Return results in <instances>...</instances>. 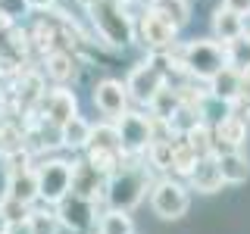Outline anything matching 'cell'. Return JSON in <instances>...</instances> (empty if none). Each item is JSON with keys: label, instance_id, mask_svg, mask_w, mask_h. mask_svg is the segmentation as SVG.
I'll use <instances>...</instances> for the list:
<instances>
[{"label": "cell", "instance_id": "cell-20", "mask_svg": "<svg viewBox=\"0 0 250 234\" xmlns=\"http://www.w3.org/2000/svg\"><path fill=\"white\" fill-rule=\"evenodd\" d=\"M25 222H28L31 234H60V218L53 213V206H47V203L44 206H31Z\"/></svg>", "mask_w": 250, "mask_h": 234}, {"label": "cell", "instance_id": "cell-33", "mask_svg": "<svg viewBox=\"0 0 250 234\" xmlns=\"http://www.w3.org/2000/svg\"><path fill=\"white\" fill-rule=\"evenodd\" d=\"M225 6L238 16H250V0H225Z\"/></svg>", "mask_w": 250, "mask_h": 234}, {"label": "cell", "instance_id": "cell-19", "mask_svg": "<svg viewBox=\"0 0 250 234\" xmlns=\"http://www.w3.org/2000/svg\"><path fill=\"white\" fill-rule=\"evenodd\" d=\"M209 81H213L209 94H213L216 100H222V103H234V97H238V88H241V75L234 72L231 66H222L213 78H209Z\"/></svg>", "mask_w": 250, "mask_h": 234}, {"label": "cell", "instance_id": "cell-9", "mask_svg": "<svg viewBox=\"0 0 250 234\" xmlns=\"http://www.w3.org/2000/svg\"><path fill=\"white\" fill-rule=\"evenodd\" d=\"M160 88H163V69H156L153 62H141L135 72L128 75V84H125L128 97L141 100V103H150Z\"/></svg>", "mask_w": 250, "mask_h": 234}, {"label": "cell", "instance_id": "cell-8", "mask_svg": "<svg viewBox=\"0 0 250 234\" xmlns=\"http://www.w3.org/2000/svg\"><path fill=\"white\" fill-rule=\"evenodd\" d=\"M247 140V122L241 116H222L213 125V153L241 150Z\"/></svg>", "mask_w": 250, "mask_h": 234}, {"label": "cell", "instance_id": "cell-30", "mask_svg": "<svg viewBox=\"0 0 250 234\" xmlns=\"http://www.w3.org/2000/svg\"><path fill=\"white\" fill-rule=\"evenodd\" d=\"M88 147H106V150H119V131H116V125H97V128H91V144Z\"/></svg>", "mask_w": 250, "mask_h": 234}, {"label": "cell", "instance_id": "cell-28", "mask_svg": "<svg viewBox=\"0 0 250 234\" xmlns=\"http://www.w3.org/2000/svg\"><path fill=\"white\" fill-rule=\"evenodd\" d=\"M47 75L53 78V81L66 84L69 78L75 75V62L69 53H60V50H50V57H47Z\"/></svg>", "mask_w": 250, "mask_h": 234}, {"label": "cell", "instance_id": "cell-4", "mask_svg": "<svg viewBox=\"0 0 250 234\" xmlns=\"http://www.w3.org/2000/svg\"><path fill=\"white\" fill-rule=\"evenodd\" d=\"M35 178H38V200L47 203V206H53V203H60L69 194V187H72V162L47 159L35 169Z\"/></svg>", "mask_w": 250, "mask_h": 234}, {"label": "cell", "instance_id": "cell-12", "mask_svg": "<svg viewBox=\"0 0 250 234\" xmlns=\"http://www.w3.org/2000/svg\"><path fill=\"white\" fill-rule=\"evenodd\" d=\"M41 106H44V119L50 122V125H57V128H60L66 119H72V116L78 113L75 94L66 91V88H57V91L44 94V97H41Z\"/></svg>", "mask_w": 250, "mask_h": 234}, {"label": "cell", "instance_id": "cell-39", "mask_svg": "<svg viewBox=\"0 0 250 234\" xmlns=\"http://www.w3.org/2000/svg\"><path fill=\"white\" fill-rule=\"evenodd\" d=\"M116 3H122V6H125V3H128V0H116Z\"/></svg>", "mask_w": 250, "mask_h": 234}, {"label": "cell", "instance_id": "cell-36", "mask_svg": "<svg viewBox=\"0 0 250 234\" xmlns=\"http://www.w3.org/2000/svg\"><path fill=\"white\" fill-rule=\"evenodd\" d=\"M6 231H10V218H6L3 209H0V234H6Z\"/></svg>", "mask_w": 250, "mask_h": 234}, {"label": "cell", "instance_id": "cell-25", "mask_svg": "<svg viewBox=\"0 0 250 234\" xmlns=\"http://www.w3.org/2000/svg\"><path fill=\"white\" fill-rule=\"evenodd\" d=\"M88 162L106 178L122 166V153L119 150H106V147H88Z\"/></svg>", "mask_w": 250, "mask_h": 234}, {"label": "cell", "instance_id": "cell-23", "mask_svg": "<svg viewBox=\"0 0 250 234\" xmlns=\"http://www.w3.org/2000/svg\"><path fill=\"white\" fill-rule=\"evenodd\" d=\"M150 10L160 16V19H166L172 28H182L185 22H188V0H153V6Z\"/></svg>", "mask_w": 250, "mask_h": 234}, {"label": "cell", "instance_id": "cell-17", "mask_svg": "<svg viewBox=\"0 0 250 234\" xmlns=\"http://www.w3.org/2000/svg\"><path fill=\"white\" fill-rule=\"evenodd\" d=\"M91 128L94 125H88L82 119V116H72V119H66L60 125V144L69 147V150H84V147L91 144Z\"/></svg>", "mask_w": 250, "mask_h": 234}, {"label": "cell", "instance_id": "cell-34", "mask_svg": "<svg viewBox=\"0 0 250 234\" xmlns=\"http://www.w3.org/2000/svg\"><path fill=\"white\" fill-rule=\"evenodd\" d=\"M6 234H31V228H28L25 218H22V222H10V231Z\"/></svg>", "mask_w": 250, "mask_h": 234}, {"label": "cell", "instance_id": "cell-1", "mask_svg": "<svg viewBox=\"0 0 250 234\" xmlns=\"http://www.w3.org/2000/svg\"><path fill=\"white\" fill-rule=\"evenodd\" d=\"M150 184V172L147 166H138V162H125L122 156V166L106 175L104 181V200L109 209H122V213H131L141 200H144V191Z\"/></svg>", "mask_w": 250, "mask_h": 234}, {"label": "cell", "instance_id": "cell-26", "mask_svg": "<svg viewBox=\"0 0 250 234\" xmlns=\"http://www.w3.org/2000/svg\"><path fill=\"white\" fill-rule=\"evenodd\" d=\"M178 106H182V97H178V91H169L166 84H163V88L153 94V100H150L153 119H172Z\"/></svg>", "mask_w": 250, "mask_h": 234}, {"label": "cell", "instance_id": "cell-15", "mask_svg": "<svg viewBox=\"0 0 250 234\" xmlns=\"http://www.w3.org/2000/svg\"><path fill=\"white\" fill-rule=\"evenodd\" d=\"M3 197L19 200V203H25V206H35V203H38V178H35V169L19 172V175H6V194H3Z\"/></svg>", "mask_w": 250, "mask_h": 234}, {"label": "cell", "instance_id": "cell-35", "mask_svg": "<svg viewBox=\"0 0 250 234\" xmlns=\"http://www.w3.org/2000/svg\"><path fill=\"white\" fill-rule=\"evenodd\" d=\"M53 0H25V6H31V10H47Z\"/></svg>", "mask_w": 250, "mask_h": 234}, {"label": "cell", "instance_id": "cell-38", "mask_svg": "<svg viewBox=\"0 0 250 234\" xmlns=\"http://www.w3.org/2000/svg\"><path fill=\"white\" fill-rule=\"evenodd\" d=\"M0 109H3V88H0Z\"/></svg>", "mask_w": 250, "mask_h": 234}, {"label": "cell", "instance_id": "cell-14", "mask_svg": "<svg viewBox=\"0 0 250 234\" xmlns=\"http://www.w3.org/2000/svg\"><path fill=\"white\" fill-rule=\"evenodd\" d=\"M172 38H175V28L166 19H160L153 10L144 13V19H141V41L150 47V50H166V47H172Z\"/></svg>", "mask_w": 250, "mask_h": 234}, {"label": "cell", "instance_id": "cell-37", "mask_svg": "<svg viewBox=\"0 0 250 234\" xmlns=\"http://www.w3.org/2000/svg\"><path fill=\"white\" fill-rule=\"evenodd\" d=\"M82 3H84V6H94V3H100V0H82Z\"/></svg>", "mask_w": 250, "mask_h": 234}, {"label": "cell", "instance_id": "cell-13", "mask_svg": "<svg viewBox=\"0 0 250 234\" xmlns=\"http://www.w3.org/2000/svg\"><path fill=\"white\" fill-rule=\"evenodd\" d=\"M191 184H194V191H200V194H216L219 187H222V172H219V159H216V153H207V156H200L197 159V166L191 169Z\"/></svg>", "mask_w": 250, "mask_h": 234}, {"label": "cell", "instance_id": "cell-16", "mask_svg": "<svg viewBox=\"0 0 250 234\" xmlns=\"http://www.w3.org/2000/svg\"><path fill=\"white\" fill-rule=\"evenodd\" d=\"M219 159V172H222V181L229 184H244L250 178V162L241 150H229V153H216Z\"/></svg>", "mask_w": 250, "mask_h": 234}, {"label": "cell", "instance_id": "cell-27", "mask_svg": "<svg viewBox=\"0 0 250 234\" xmlns=\"http://www.w3.org/2000/svg\"><path fill=\"white\" fill-rule=\"evenodd\" d=\"M185 140L191 144V150L197 153V156L213 153V128H209V125H203V122H194L191 128L185 131Z\"/></svg>", "mask_w": 250, "mask_h": 234}, {"label": "cell", "instance_id": "cell-24", "mask_svg": "<svg viewBox=\"0 0 250 234\" xmlns=\"http://www.w3.org/2000/svg\"><path fill=\"white\" fill-rule=\"evenodd\" d=\"M97 231L100 234H135V222L122 209H106L97 222Z\"/></svg>", "mask_w": 250, "mask_h": 234}, {"label": "cell", "instance_id": "cell-6", "mask_svg": "<svg viewBox=\"0 0 250 234\" xmlns=\"http://www.w3.org/2000/svg\"><path fill=\"white\" fill-rule=\"evenodd\" d=\"M150 206L153 213L160 218H182L188 213V206H191V200H188V191L178 181H172V178H163V181L153 184L150 191Z\"/></svg>", "mask_w": 250, "mask_h": 234}, {"label": "cell", "instance_id": "cell-18", "mask_svg": "<svg viewBox=\"0 0 250 234\" xmlns=\"http://www.w3.org/2000/svg\"><path fill=\"white\" fill-rule=\"evenodd\" d=\"M213 31L222 44H229V41L244 35V16H238V13H231L229 6H222V10H216V16H213Z\"/></svg>", "mask_w": 250, "mask_h": 234}, {"label": "cell", "instance_id": "cell-32", "mask_svg": "<svg viewBox=\"0 0 250 234\" xmlns=\"http://www.w3.org/2000/svg\"><path fill=\"white\" fill-rule=\"evenodd\" d=\"M0 209H3V215L10 218V222H22V218L28 215V209H31V206H25V203H19V200L3 197V200H0Z\"/></svg>", "mask_w": 250, "mask_h": 234}, {"label": "cell", "instance_id": "cell-29", "mask_svg": "<svg viewBox=\"0 0 250 234\" xmlns=\"http://www.w3.org/2000/svg\"><path fill=\"white\" fill-rule=\"evenodd\" d=\"M144 153H147V159H150L153 169L169 172V166H172V140H150Z\"/></svg>", "mask_w": 250, "mask_h": 234}, {"label": "cell", "instance_id": "cell-11", "mask_svg": "<svg viewBox=\"0 0 250 234\" xmlns=\"http://www.w3.org/2000/svg\"><path fill=\"white\" fill-rule=\"evenodd\" d=\"M104 181H106V178L100 175V172L94 169L88 159L72 162V187H69L72 194H78V197H88V200L97 203V197H104Z\"/></svg>", "mask_w": 250, "mask_h": 234}, {"label": "cell", "instance_id": "cell-5", "mask_svg": "<svg viewBox=\"0 0 250 234\" xmlns=\"http://www.w3.org/2000/svg\"><path fill=\"white\" fill-rule=\"evenodd\" d=\"M182 66L191 75L209 81L222 66H229V62H225V47H219L216 41H191L182 50Z\"/></svg>", "mask_w": 250, "mask_h": 234}, {"label": "cell", "instance_id": "cell-22", "mask_svg": "<svg viewBox=\"0 0 250 234\" xmlns=\"http://www.w3.org/2000/svg\"><path fill=\"white\" fill-rule=\"evenodd\" d=\"M197 159L200 156L191 150V144H188L185 137H172V172H175V175H191V169L197 166Z\"/></svg>", "mask_w": 250, "mask_h": 234}, {"label": "cell", "instance_id": "cell-21", "mask_svg": "<svg viewBox=\"0 0 250 234\" xmlns=\"http://www.w3.org/2000/svg\"><path fill=\"white\" fill-rule=\"evenodd\" d=\"M225 62L234 69L238 75H250V38H234L225 44Z\"/></svg>", "mask_w": 250, "mask_h": 234}, {"label": "cell", "instance_id": "cell-10", "mask_svg": "<svg viewBox=\"0 0 250 234\" xmlns=\"http://www.w3.org/2000/svg\"><path fill=\"white\" fill-rule=\"evenodd\" d=\"M94 106H97L104 116L119 119L125 109H128V91H125V84L113 81V78H104V81L94 88Z\"/></svg>", "mask_w": 250, "mask_h": 234}, {"label": "cell", "instance_id": "cell-2", "mask_svg": "<svg viewBox=\"0 0 250 234\" xmlns=\"http://www.w3.org/2000/svg\"><path fill=\"white\" fill-rule=\"evenodd\" d=\"M88 10H91V22L97 25L100 38H104L106 44H113V47L131 44L135 25H131L128 13L122 10V3H116V0H100V3L88 6Z\"/></svg>", "mask_w": 250, "mask_h": 234}, {"label": "cell", "instance_id": "cell-31", "mask_svg": "<svg viewBox=\"0 0 250 234\" xmlns=\"http://www.w3.org/2000/svg\"><path fill=\"white\" fill-rule=\"evenodd\" d=\"M41 97H44V91H41V78H38V75H28L25 81L19 84V100H25L28 106H35V103H41Z\"/></svg>", "mask_w": 250, "mask_h": 234}, {"label": "cell", "instance_id": "cell-7", "mask_svg": "<svg viewBox=\"0 0 250 234\" xmlns=\"http://www.w3.org/2000/svg\"><path fill=\"white\" fill-rule=\"evenodd\" d=\"M119 147H122V156H141L150 144V119L141 113H125L119 116Z\"/></svg>", "mask_w": 250, "mask_h": 234}, {"label": "cell", "instance_id": "cell-3", "mask_svg": "<svg viewBox=\"0 0 250 234\" xmlns=\"http://www.w3.org/2000/svg\"><path fill=\"white\" fill-rule=\"evenodd\" d=\"M53 213L60 218V228H66L69 234H88L97 225V203L88 197H78L72 191L60 203H53Z\"/></svg>", "mask_w": 250, "mask_h": 234}]
</instances>
